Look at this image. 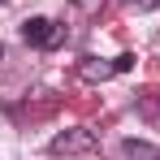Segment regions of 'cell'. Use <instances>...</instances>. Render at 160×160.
Listing matches in <instances>:
<instances>
[{
    "mask_svg": "<svg viewBox=\"0 0 160 160\" xmlns=\"http://www.w3.org/2000/svg\"><path fill=\"white\" fill-rule=\"evenodd\" d=\"M22 39L35 43V48H52V43H61V30H56L48 18H26V22H22Z\"/></svg>",
    "mask_w": 160,
    "mask_h": 160,
    "instance_id": "2",
    "label": "cell"
},
{
    "mask_svg": "<svg viewBox=\"0 0 160 160\" xmlns=\"http://www.w3.org/2000/svg\"><path fill=\"white\" fill-rule=\"evenodd\" d=\"M0 61H4V43H0Z\"/></svg>",
    "mask_w": 160,
    "mask_h": 160,
    "instance_id": "7",
    "label": "cell"
},
{
    "mask_svg": "<svg viewBox=\"0 0 160 160\" xmlns=\"http://www.w3.org/2000/svg\"><path fill=\"white\" fill-rule=\"evenodd\" d=\"M130 13H147V9H160V0H121Z\"/></svg>",
    "mask_w": 160,
    "mask_h": 160,
    "instance_id": "5",
    "label": "cell"
},
{
    "mask_svg": "<svg viewBox=\"0 0 160 160\" xmlns=\"http://www.w3.org/2000/svg\"><path fill=\"white\" fill-rule=\"evenodd\" d=\"M121 156L126 160H160V147L147 143V138H126L121 143Z\"/></svg>",
    "mask_w": 160,
    "mask_h": 160,
    "instance_id": "3",
    "label": "cell"
},
{
    "mask_svg": "<svg viewBox=\"0 0 160 160\" xmlns=\"http://www.w3.org/2000/svg\"><path fill=\"white\" fill-rule=\"evenodd\" d=\"M112 65H117V74H126V69H134V56H130V52H121Z\"/></svg>",
    "mask_w": 160,
    "mask_h": 160,
    "instance_id": "6",
    "label": "cell"
},
{
    "mask_svg": "<svg viewBox=\"0 0 160 160\" xmlns=\"http://www.w3.org/2000/svg\"><path fill=\"white\" fill-rule=\"evenodd\" d=\"M48 152H52V156H87V152H95V130H87V126L61 130L52 143H48Z\"/></svg>",
    "mask_w": 160,
    "mask_h": 160,
    "instance_id": "1",
    "label": "cell"
},
{
    "mask_svg": "<svg viewBox=\"0 0 160 160\" xmlns=\"http://www.w3.org/2000/svg\"><path fill=\"white\" fill-rule=\"evenodd\" d=\"M78 74H82L87 82H104V78H112V74H117V65H104V61H95V56H82Z\"/></svg>",
    "mask_w": 160,
    "mask_h": 160,
    "instance_id": "4",
    "label": "cell"
}]
</instances>
